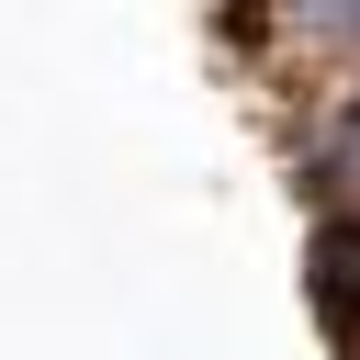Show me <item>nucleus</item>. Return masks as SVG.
<instances>
[{
  "instance_id": "1",
  "label": "nucleus",
  "mask_w": 360,
  "mask_h": 360,
  "mask_svg": "<svg viewBox=\"0 0 360 360\" xmlns=\"http://www.w3.org/2000/svg\"><path fill=\"white\" fill-rule=\"evenodd\" d=\"M315 304H326V338L360 360V225H326L315 236Z\"/></svg>"
}]
</instances>
